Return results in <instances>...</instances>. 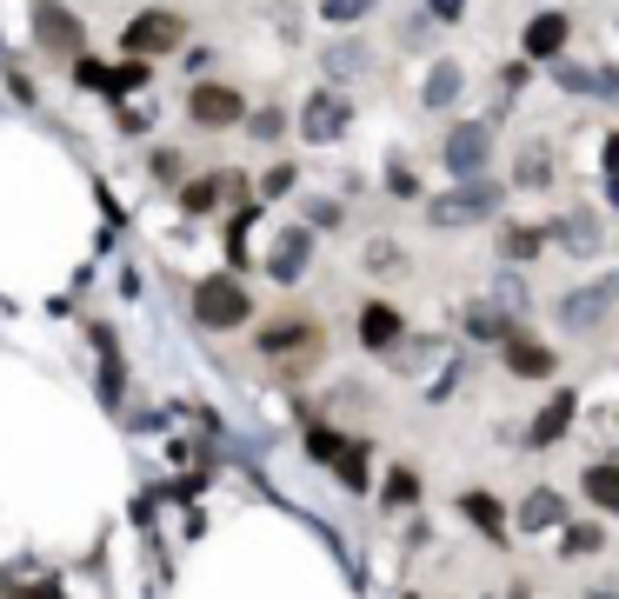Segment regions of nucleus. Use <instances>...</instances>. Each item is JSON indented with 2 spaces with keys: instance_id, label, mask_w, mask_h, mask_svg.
Returning a JSON list of instances; mask_svg holds the SVG:
<instances>
[{
  "instance_id": "nucleus-1",
  "label": "nucleus",
  "mask_w": 619,
  "mask_h": 599,
  "mask_svg": "<svg viewBox=\"0 0 619 599\" xmlns=\"http://www.w3.org/2000/svg\"><path fill=\"white\" fill-rule=\"evenodd\" d=\"M247 313H253V300H247V287H240L233 273H213V280L193 287V320H200V327L227 333V327H240Z\"/></svg>"
},
{
  "instance_id": "nucleus-2",
  "label": "nucleus",
  "mask_w": 619,
  "mask_h": 599,
  "mask_svg": "<svg viewBox=\"0 0 619 599\" xmlns=\"http://www.w3.org/2000/svg\"><path fill=\"white\" fill-rule=\"evenodd\" d=\"M187 113H193V127H240L247 120V100L233 87H220V80H200L187 93Z\"/></svg>"
},
{
  "instance_id": "nucleus-3",
  "label": "nucleus",
  "mask_w": 619,
  "mask_h": 599,
  "mask_svg": "<svg viewBox=\"0 0 619 599\" xmlns=\"http://www.w3.org/2000/svg\"><path fill=\"white\" fill-rule=\"evenodd\" d=\"M493 207H500V187H493V180H473V187L433 200V227H467V220H487Z\"/></svg>"
},
{
  "instance_id": "nucleus-4",
  "label": "nucleus",
  "mask_w": 619,
  "mask_h": 599,
  "mask_svg": "<svg viewBox=\"0 0 619 599\" xmlns=\"http://www.w3.org/2000/svg\"><path fill=\"white\" fill-rule=\"evenodd\" d=\"M180 13H167V7H153V13H140L133 27H127V53L133 60H147V53H167V47H180Z\"/></svg>"
},
{
  "instance_id": "nucleus-5",
  "label": "nucleus",
  "mask_w": 619,
  "mask_h": 599,
  "mask_svg": "<svg viewBox=\"0 0 619 599\" xmlns=\"http://www.w3.org/2000/svg\"><path fill=\"white\" fill-rule=\"evenodd\" d=\"M347 120H353V107H347L340 93H313V100L300 107V133H307V140H333Z\"/></svg>"
},
{
  "instance_id": "nucleus-6",
  "label": "nucleus",
  "mask_w": 619,
  "mask_h": 599,
  "mask_svg": "<svg viewBox=\"0 0 619 599\" xmlns=\"http://www.w3.org/2000/svg\"><path fill=\"white\" fill-rule=\"evenodd\" d=\"M487 147H493L487 127H453V133H447V167H453V173H480V167H487Z\"/></svg>"
},
{
  "instance_id": "nucleus-7",
  "label": "nucleus",
  "mask_w": 619,
  "mask_h": 599,
  "mask_svg": "<svg viewBox=\"0 0 619 599\" xmlns=\"http://www.w3.org/2000/svg\"><path fill=\"white\" fill-rule=\"evenodd\" d=\"M33 33H40V47H53V53H73L80 47V27H73V13L67 7H33Z\"/></svg>"
},
{
  "instance_id": "nucleus-8",
  "label": "nucleus",
  "mask_w": 619,
  "mask_h": 599,
  "mask_svg": "<svg viewBox=\"0 0 619 599\" xmlns=\"http://www.w3.org/2000/svg\"><path fill=\"white\" fill-rule=\"evenodd\" d=\"M400 333H407V320H400V313H393V307H387V300H373V307H367V313H360V340H367V347H373V353H387V347H393V340H400Z\"/></svg>"
},
{
  "instance_id": "nucleus-9",
  "label": "nucleus",
  "mask_w": 619,
  "mask_h": 599,
  "mask_svg": "<svg viewBox=\"0 0 619 599\" xmlns=\"http://www.w3.org/2000/svg\"><path fill=\"white\" fill-rule=\"evenodd\" d=\"M507 367H513L520 380H547V373H553V347H540V340L513 333V340H507Z\"/></svg>"
},
{
  "instance_id": "nucleus-10",
  "label": "nucleus",
  "mask_w": 619,
  "mask_h": 599,
  "mask_svg": "<svg viewBox=\"0 0 619 599\" xmlns=\"http://www.w3.org/2000/svg\"><path fill=\"white\" fill-rule=\"evenodd\" d=\"M567 33H573V20H567V13H533V27H527V53H533V60H547V53H560V47H567Z\"/></svg>"
},
{
  "instance_id": "nucleus-11",
  "label": "nucleus",
  "mask_w": 619,
  "mask_h": 599,
  "mask_svg": "<svg viewBox=\"0 0 619 599\" xmlns=\"http://www.w3.org/2000/svg\"><path fill=\"white\" fill-rule=\"evenodd\" d=\"M520 527H527V533H547V527H567V500H560L553 487H540V493H527V507H520Z\"/></svg>"
},
{
  "instance_id": "nucleus-12",
  "label": "nucleus",
  "mask_w": 619,
  "mask_h": 599,
  "mask_svg": "<svg viewBox=\"0 0 619 599\" xmlns=\"http://www.w3.org/2000/svg\"><path fill=\"white\" fill-rule=\"evenodd\" d=\"M567 427H573V393H553V400H547V413L533 420V433H527V447H553V440H560Z\"/></svg>"
},
{
  "instance_id": "nucleus-13",
  "label": "nucleus",
  "mask_w": 619,
  "mask_h": 599,
  "mask_svg": "<svg viewBox=\"0 0 619 599\" xmlns=\"http://www.w3.org/2000/svg\"><path fill=\"white\" fill-rule=\"evenodd\" d=\"M607 300H613V280H607V287H587V293H573V300H560V320H567V327H593V320L607 313Z\"/></svg>"
},
{
  "instance_id": "nucleus-14",
  "label": "nucleus",
  "mask_w": 619,
  "mask_h": 599,
  "mask_svg": "<svg viewBox=\"0 0 619 599\" xmlns=\"http://www.w3.org/2000/svg\"><path fill=\"white\" fill-rule=\"evenodd\" d=\"M307 253H313V233H307V227H293V233L273 247V280H293V273L307 267Z\"/></svg>"
},
{
  "instance_id": "nucleus-15",
  "label": "nucleus",
  "mask_w": 619,
  "mask_h": 599,
  "mask_svg": "<svg viewBox=\"0 0 619 599\" xmlns=\"http://www.w3.org/2000/svg\"><path fill=\"white\" fill-rule=\"evenodd\" d=\"M460 513H467L487 540H507V513H500V500H493V493H467V500H460Z\"/></svg>"
},
{
  "instance_id": "nucleus-16",
  "label": "nucleus",
  "mask_w": 619,
  "mask_h": 599,
  "mask_svg": "<svg viewBox=\"0 0 619 599\" xmlns=\"http://www.w3.org/2000/svg\"><path fill=\"white\" fill-rule=\"evenodd\" d=\"M580 493H587V500H593L600 513H619V467H587Z\"/></svg>"
},
{
  "instance_id": "nucleus-17",
  "label": "nucleus",
  "mask_w": 619,
  "mask_h": 599,
  "mask_svg": "<svg viewBox=\"0 0 619 599\" xmlns=\"http://www.w3.org/2000/svg\"><path fill=\"white\" fill-rule=\"evenodd\" d=\"M560 547H567V560H593L607 540H600V527H587V520H573V527H560Z\"/></svg>"
},
{
  "instance_id": "nucleus-18",
  "label": "nucleus",
  "mask_w": 619,
  "mask_h": 599,
  "mask_svg": "<svg viewBox=\"0 0 619 599\" xmlns=\"http://www.w3.org/2000/svg\"><path fill=\"white\" fill-rule=\"evenodd\" d=\"M467 327H473V333H480V340H500V347H507V340H513V327H507V320H500V313H493V307H473V313H467Z\"/></svg>"
},
{
  "instance_id": "nucleus-19",
  "label": "nucleus",
  "mask_w": 619,
  "mask_h": 599,
  "mask_svg": "<svg viewBox=\"0 0 619 599\" xmlns=\"http://www.w3.org/2000/svg\"><path fill=\"white\" fill-rule=\"evenodd\" d=\"M333 473H340L347 487H367V447H353V440H347V447H340V460H333Z\"/></svg>"
},
{
  "instance_id": "nucleus-20",
  "label": "nucleus",
  "mask_w": 619,
  "mask_h": 599,
  "mask_svg": "<svg viewBox=\"0 0 619 599\" xmlns=\"http://www.w3.org/2000/svg\"><path fill=\"white\" fill-rule=\"evenodd\" d=\"M147 87V60H127V67H107V93H133Z\"/></svg>"
},
{
  "instance_id": "nucleus-21",
  "label": "nucleus",
  "mask_w": 619,
  "mask_h": 599,
  "mask_svg": "<svg viewBox=\"0 0 619 599\" xmlns=\"http://www.w3.org/2000/svg\"><path fill=\"white\" fill-rule=\"evenodd\" d=\"M500 253H507V260H533V253H540V233H533V227H513V233H500Z\"/></svg>"
},
{
  "instance_id": "nucleus-22",
  "label": "nucleus",
  "mask_w": 619,
  "mask_h": 599,
  "mask_svg": "<svg viewBox=\"0 0 619 599\" xmlns=\"http://www.w3.org/2000/svg\"><path fill=\"white\" fill-rule=\"evenodd\" d=\"M293 340H313V327H307V320H300V327H293V320H280V327H267V340H260V347H267V353H287Z\"/></svg>"
},
{
  "instance_id": "nucleus-23",
  "label": "nucleus",
  "mask_w": 619,
  "mask_h": 599,
  "mask_svg": "<svg viewBox=\"0 0 619 599\" xmlns=\"http://www.w3.org/2000/svg\"><path fill=\"white\" fill-rule=\"evenodd\" d=\"M413 500H420V480H413L407 467H393V473H387V507H413Z\"/></svg>"
},
{
  "instance_id": "nucleus-24",
  "label": "nucleus",
  "mask_w": 619,
  "mask_h": 599,
  "mask_svg": "<svg viewBox=\"0 0 619 599\" xmlns=\"http://www.w3.org/2000/svg\"><path fill=\"white\" fill-rule=\"evenodd\" d=\"M220 180H227V173H220ZM220 180H200V187H187V193H180V200H187V207H193V213H207V207H213V200H220V193H227V187H220Z\"/></svg>"
},
{
  "instance_id": "nucleus-25",
  "label": "nucleus",
  "mask_w": 619,
  "mask_h": 599,
  "mask_svg": "<svg viewBox=\"0 0 619 599\" xmlns=\"http://www.w3.org/2000/svg\"><path fill=\"white\" fill-rule=\"evenodd\" d=\"M340 447H347V440H340V433H327V427H320V433H307V453H313V460H327V467L340 460Z\"/></svg>"
},
{
  "instance_id": "nucleus-26",
  "label": "nucleus",
  "mask_w": 619,
  "mask_h": 599,
  "mask_svg": "<svg viewBox=\"0 0 619 599\" xmlns=\"http://www.w3.org/2000/svg\"><path fill=\"white\" fill-rule=\"evenodd\" d=\"M453 87H460V67H440V73H433V87H427V100H433V107H447V100H453Z\"/></svg>"
},
{
  "instance_id": "nucleus-27",
  "label": "nucleus",
  "mask_w": 619,
  "mask_h": 599,
  "mask_svg": "<svg viewBox=\"0 0 619 599\" xmlns=\"http://www.w3.org/2000/svg\"><path fill=\"white\" fill-rule=\"evenodd\" d=\"M367 7H373V0H327V20H333V27H347V20H360Z\"/></svg>"
},
{
  "instance_id": "nucleus-28",
  "label": "nucleus",
  "mask_w": 619,
  "mask_h": 599,
  "mask_svg": "<svg viewBox=\"0 0 619 599\" xmlns=\"http://www.w3.org/2000/svg\"><path fill=\"white\" fill-rule=\"evenodd\" d=\"M253 133H260V140H273V133H287V127H280V113H253Z\"/></svg>"
},
{
  "instance_id": "nucleus-29",
  "label": "nucleus",
  "mask_w": 619,
  "mask_h": 599,
  "mask_svg": "<svg viewBox=\"0 0 619 599\" xmlns=\"http://www.w3.org/2000/svg\"><path fill=\"white\" fill-rule=\"evenodd\" d=\"M27 599H60V587H40V593H27Z\"/></svg>"
},
{
  "instance_id": "nucleus-30",
  "label": "nucleus",
  "mask_w": 619,
  "mask_h": 599,
  "mask_svg": "<svg viewBox=\"0 0 619 599\" xmlns=\"http://www.w3.org/2000/svg\"><path fill=\"white\" fill-rule=\"evenodd\" d=\"M593 599H619V593H593Z\"/></svg>"
}]
</instances>
